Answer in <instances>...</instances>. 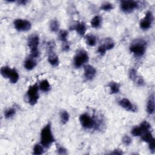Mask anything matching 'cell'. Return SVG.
<instances>
[{
  "instance_id": "obj_23",
  "label": "cell",
  "mask_w": 155,
  "mask_h": 155,
  "mask_svg": "<svg viewBox=\"0 0 155 155\" xmlns=\"http://www.w3.org/2000/svg\"><path fill=\"white\" fill-rule=\"evenodd\" d=\"M49 28L52 32H58L60 29V23L57 20H53L50 23Z\"/></svg>"
},
{
  "instance_id": "obj_12",
  "label": "cell",
  "mask_w": 155,
  "mask_h": 155,
  "mask_svg": "<svg viewBox=\"0 0 155 155\" xmlns=\"http://www.w3.org/2000/svg\"><path fill=\"white\" fill-rule=\"evenodd\" d=\"M48 61L49 64L53 67H57L59 66L60 60L58 57L53 52H48Z\"/></svg>"
},
{
  "instance_id": "obj_1",
  "label": "cell",
  "mask_w": 155,
  "mask_h": 155,
  "mask_svg": "<svg viewBox=\"0 0 155 155\" xmlns=\"http://www.w3.org/2000/svg\"><path fill=\"white\" fill-rule=\"evenodd\" d=\"M41 144L44 148H48L55 142V138L52 131V126L50 123H48L43 128L40 134Z\"/></svg>"
},
{
  "instance_id": "obj_3",
  "label": "cell",
  "mask_w": 155,
  "mask_h": 155,
  "mask_svg": "<svg viewBox=\"0 0 155 155\" xmlns=\"http://www.w3.org/2000/svg\"><path fill=\"white\" fill-rule=\"evenodd\" d=\"M79 121L82 127L86 130L97 128L98 120L87 113H83L80 116Z\"/></svg>"
},
{
  "instance_id": "obj_25",
  "label": "cell",
  "mask_w": 155,
  "mask_h": 155,
  "mask_svg": "<svg viewBox=\"0 0 155 155\" xmlns=\"http://www.w3.org/2000/svg\"><path fill=\"white\" fill-rule=\"evenodd\" d=\"M44 153V147L41 144H36L33 149V154L35 155H41Z\"/></svg>"
},
{
  "instance_id": "obj_6",
  "label": "cell",
  "mask_w": 155,
  "mask_h": 155,
  "mask_svg": "<svg viewBox=\"0 0 155 155\" xmlns=\"http://www.w3.org/2000/svg\"><path fill=\"white\" fill-rule=\"evenodd\" d=\"M89 57L88 53L84 50H81L78 51L73 58V64L76 68H79L89 61Z\"/></svg>"
},
{
  "instance_id": "obj_15",
  "label": "cell",
  "mask_w": 155,
  "mask_h": 155,
  "mask_svg": "<svg viewBox=\"0 0 155 155\" xmlns=\"http://www.w3.org/2000/svg\"><path fill=\"white\" fill-rule=\"evenodd\" d=\"M20 78L19 74L15 69H11L10 73L9 75L8 78L10 82L12 84H16Z\"/></svg>"
},
{
  "instance_id": "obj_22",
  "label": "cell",
  "mask_w": 155,
  "mask_h": 155,
  "mask_svg": "<svg viewBox=\"0 0 155 155\" xmlns=\"http://www.w3.org/2000/svg\"><path fill=\"white\" fill-rule=\"evenodd\" d=\"M105 48L106 50H110L112 49L115 46V43L111 38H106L104 41V44H102Z\"/></svg>"
},
{
  "instance_id": "obj_29",
  "label": "cell",
  "mask_w": 155,
  "mask_h": 155,
  "mask_svg": "<svg viewBox=\"0 0 155 155\" xmlns=\"http://www.w3.org/2000/svg\"><path fill=\"white\" fill-rule=\"evenodd\" d=\"M114 6L111 3H105L102 5L101 7V9L104 11H110L113 9Z\"/></svg>"
},
{
  "instance_id": "obj_5",
  "label": "cell",
  "mask_w": 155,
  "mask_h": 155,
  "mask_svg": "<svg viewBox=\"0 0 155 155\" xmlns=\"http://www.w3.org/2000/svg\"><path fill=\"white\" fill-rule=\"evenodd\" d=\"M38 90L39 86L37 84L29 87L27 92V96L30 105H35L37 103L40 98Z\"/></svg>"
},
{
  "instance_id": "obj_7",
  "label": "cell",
  "mask_w": 155,
  "mask_h": 155,
  "mask_svg": "<svg viewBox=\"0 0 155 155\" xmlns=\"http://www.w3.org/2000/svg\"><path fill=\"white\" fill-rule=\"evenodd\" d=\"M139 3L135 1H122L121 2V9L125 14H130L139 8Z\"/></svg>"
},
{
  "instance_id": "obj_11",
  "label": "cell",
  "mask_w": 155,
  "mask_h": 155,
  "mask_svg": "<svg viewBox=\"0 0 155 155\" xmlns=\"http://www.w3.org/2000/svg\"><path fill=\"white\" fill-rule=\"evenodd\" d=\"M96 73V69L91 66V65H87L84 67V77L88 81L92 80Z\"/></svg>"
},
{
  "instance_id": "obj_21",
  "label": "cell",
  "mask_w": 155,
  "mask_h": 155,
  "mask_svg": "<svg viewBox=\"0 0 155 155\" xmlns=\"http://www.w3.org/2000/svg\"><path fill=\"white\" fill-rule=\"evenodd\" d=\"M86 41L87 45L90 47H94L96 44V38L93 35H88L86 37Z\"/></svg>"
},
{
  "instance_id": "obj_35",
  "label": "cell",
  "mask_w": 155,
  "mask_h": 155,
  "mask_svg": "<svg viewBox=\"0 0 155 155\" xmlns=\"http://www.w3.org/2000/svg\"><path fill=\"white\" fill-rule=\"evenodd\" d=\"M107 52L105 48L103 45H101L98 49V52L101 55H104L105 54V52Z\"/></svg>"
},
{
  "instance_id": "obj_14",
  "label": "cell",
  "mask_w": 155,
  "mask_h": 155,
  "mask_svg": "<svg viewBox=\"0 0 155 155\" xmlns=\"http://www.w3.org/2000/svg\"><path fill=\"white\" fill-rule=\"evenodd\" d=\"M75 30L76 31V32L79 35L83 37L85 35L87 31L86 26L84 23L79 22L75 26Z\"/></svg>"
},
{
  "instance_id": "obj_16",
  "label": "cell",
  "mask_w": 155,
  "mask_h": 155,
  "mask_svg": "<svg viewBox=\"0 0 155 155\" xmlns=\"http://www.w3.org/2000/svg\"><path fill=\"white\" fill-rule=\"evenodd\" d=\"M37 66V62L36 61L34 60V58L31 57L29 58H27L24 64V66L25 67V69L27 70H32L34 69H35V67Z\"/></svg>"
},
{
  "instance_id": "obj_8",
  "label": "cell",
  "mask_w": 155,
  "mask_h": 155,
  "mask_svg": "<svg viewBox=\"0 0 155 155\" xmlns=\"http://www.w3.org/2000/svg\"><path fill=\"white\" fill-rule=\"evenodd\" d=\"M15 29L18 32H27L32 27L31 23L26 20L17 19L14 22Z\"/></svg>"
},
{
  "instance_id": "obj_18",
  "label": "cell",
  "mask_w": 155,
  "mask_h": 155,
  "mask_svg": "<svg viewBox=\"0 0 155 155\" xmlns=\"http://www.w3.org/2000/svg\"><path fill=\"white\" fill-rule=\"evenodd\" d=\"M101 22H102V19L101 17L99 15H96L92 19L90 24L93 28L98 29L101 26Z\"/></svg>"
},
{
  "instance_id": "obj_28",
  "label": "cell",
  "mask_w": 155,
  "mask_h": 155,
  "mask_svg": "<svg viewBox=\"0 0 155 155\" xmlns=\"http://www.w3.org/2000/svg\"><path fill=\"white\" fill-rule=\"evenodd\" d=\"M11 70V69L9 67L4 66V67H2L1 70H0V72H1L2 75L5 78H8V76H9V75L10 73Z\"/></svg>"
},
{
  "instance_id": "obj_27",
  "label": "cell",
  "mask_w": 155,
  "mask_h": 155,
  "mask_svg": "<svg viewBox=\"0 0 155 155\" xmlns=\"http://www.w3.org/2000/svg\"><path fill=\"white\" fill-rule=\"evenodd\" d=\"M16 114V110L14 108H9L5 111V117L6 119H9L13 117Z\"/></svg>"
},
{
  "instance_id": "obj_32",
  "label": "cell",
  "mask_w": 155,
  "mask_h": 155,
  "mask_svg": "<svg viewBox=\"0 0 155 155\" xmlns=\"http://www.w3.org/2000/svg\"><path fill=\"white\" fill-rule=\"evenodd\" d=\"M55 48V43L54 41H50L47 43V49L48 50V52H53Z\"/></svg>"
},
{
  "instance_id": "obj_17",
  "label": "cell",
  "mask_w": 155,
  "mask_h": 155,
  "mask_svg": "<svg viewBox=\"0 0 155 155\" xmlns=\"http://www.w3.org/2000/svg\"><path fill=\"white\" fill-rule=\"evenodd\" d=\"M108 86L110 88V94H117L119 92L120 90V85L116 82H110Z\"/></svg>"
},
{
  "instance_id": "obj_19",
  "label": "cell",
  "mask_w": 155,
  "mask_h": 155,
  "mask_svg": "<svg viewBox=\"0 0 155 155\" xmlns=\"http://www.w3.org/2000/svg\"><path fill=\"white\" fill-rule=\"evenodd\" d=\"M39 88L41 91L44 92H47L51 89V86L47 79H44L41 81L40 83Z\"/></svg>"
},
{
  "instance_id": "obj_36",
  "label": "cell",
  "mask_w": 155,
  "mask_h": 155,
  "mask_svg": "<svg viewBox=\"0 0 155 155\" xmlns=\"http://www.w3.org/2000/svg\"><path fill=\"white\" fill-rule=\"evenodd\" d=\"M58 153L60 154H67V150L64 147H60L58 148Z\"/></svg>"
},
{
  "instance_id": "obj_26",
  "label": "cell",
  "mask_w": 155,
  "mask_h": 155,
  "mask_svg": "<svg viewBox=\"0 0 155 155\" xmlns=\"http://www.w3.org/2000/svg\"><path fill=\"white\" fill-rule=\"evenodd\" d=\"M69 35V32L66 30H62L60 32L59 38L63 43L67 42V37Z\"/></svg>"
},
{
  "instance_id": "obj_13",
  "label": "cell",
  "mask_w": 155,
  "mask_h": 155,
  "mask_svg": "<svg viewBox=\"0 0 155 155\" xmlns=\"http://www.w3.org/2000/svg\"><path fill=\"white\" fill-rule=\"evenodd\" d=\"M147 112L148 115H153L154 112V96L151 95L147 102Z\"/></svg>"
},
{
  "instance_id": "obj_31",
  "label": "cell",
  "mask_w": 155,
  "mask_h": 155,
  "mask_svg": "<svg viewBox=\"0 0 155 155\" xmlns=\"http://www.w3.org/2000/svg\"><path fill=\"white\" fill-rule=\"evenodd\" d=\"M129 77L132 81H136V79H137L138 76L137 75V72H136V70L135 69H131L130 70V72H129Z\"/></svg>"
},
{
  "instance_id": "obj_24",
  "label": "cell",
  "mask_w": 155,
  "mask_h": 155,
  "mask_svg": "<svg viewBox=\"0 0 155 155\" xmlns=\"http://www.w3.org/2000/svg\"><path fill=\"white\" fill-rule=\"evenodd\" d=\"M69 118L70 116L69 113L66 110L63 111L60 115V119L61 124L63 125L66 124L69 121Z\"/></svg>"
},
{
  "instance_id": "obj_9",
  "label": "cell",
  "mask_w": 155,
  "mask_h": 155,
  "mask_svg": "<svg viewBox=\"0 0 155 155\" xmlns=\"http://www.w3.org/2000/svg\"><path fill=\"white\" fill-rule=\"evenodd\" d=\"M154 21V17L151 12L148 11L146 13L145 17L140 22V27L144 31L148 30L151 28Z\"/></svg>"
},
{
  "instance_id": "obj_2",
  "label": "cell",
  "mask_w": 155,
  "mask_h": 155,
  "mask_svg": "<svg viewBox=\"0 0 155 155\" xmlns=\"http://www.w3.org/2000/svg\"><path fill=\"white\" fill-rule=\"evenodd\" d=\"M147 49V43L140 39L134 40L130 46V51L136 58L143 57Z\"/></svg>"
},
{
  "instance_id": "obj_33",
  "label": "cell",
  "mask_w": 155,
  "mask_h": 155,
  "mask_svg": "<svg viewBox=\"0 0 155 155\" xmlns=\"http://www.w3.org/2000/svg\"><path fill=\"white\" fill-rule=\"evenodd\" d=\"M122 143L126 145V146H128L131 143V139L130 138V137H129L128 135H125L123 137H122Z\"/></svg>"
},
{
  "instance_id": "obj_30",
  "label": "cell",
  "mask_w": 155,
  "mask_h": 155,
  "mask_svg": "<svg viewBox=\"0 0 155 155\" xmlns=\"http://www.w3.org/2000/svg\"><path fill=\"white\" fill-rule=\"evenodd\" d=\"M131 134L133 136H140L142 132L139 126L138 127H134L131 130Z\"/></svg>"
},
{
  "instance_id": "obj_34",
  "label": "cell",
  "mask_w": 155,
  "mask_h": 155,
  "mask_svg": "<svg viewBox=\"0 0 155 155\" xmlns=\"http://www.w3.org/2000/svg\"><path fill=\"white\" fill-rule=\"evenodd\" d=\"M149 149L150 150V151L152 153H154L155 152V140L153 139V140H151V142H150L149 143Z\"/></svg>"
},
{
  "instance_id": "obj_10",
  "label": "cell",
  "mask_w": 155,
  "mask_h": 155,
  "mask_svg": "<svg viewBox=\"0 0 155 155\" xmlns=\"http://www.w3.org/2000/svg\"><path fill=\"white\" fill-rule=\"evenodd\" d=\"M119 105L125 109V110L130 112H136L137 111V107L128 99L122 98L119 101Z\"/></svg>"
},
{
  "instance_id": "obj_20",
  "label": "cell",
  "mask_w": 155,
  "mask_h": 155,
  "mask_svg": "<svg viewBox=\"0 0 155 155\" xmlns=\"http://www.w3.org/2000/svg\"><path fill=\"white\" fill-rule=\"evenodd\" d=\"M140 136H141L142 140L147 143H149L150 142H151V140L154 139V138L153 136V134H152V130L147 131L144 133Z\"/></svg>"
},
{
  "instance_id": "obj_4",
  "label": "cell",
  "mask_w": 155,
  "mask_h": 155,
  "mask_svg": "<svg viewBox=\"0 0 155 155\" xmlns=\"http://www.w3.org/2000/svg\"><path fill=\"white\" fill-rule=\"evenodd\" d=\"M40 44V38L37 35H32L28 38L27 45L31 50V57L36 58L39 56L38 46Z\"/></svg>"
},
{
  "instance_id": "obj_38",
  "label": "cell",
  "mask_w": 155,
  "mask_h": 155,
  "mask_svg": "<svg viewBox=\"0 0 155 155\" xmlns=\"http://www.w3.org/2000/svg\"><path fill=\"white\" fill-rule=\"evenodd\" d=\"M110 154H119V155H120V154H123V152H122L121 150H120L116 149V150H113V151L111 152Z\"/></svg>"
},
{
  "instance_id": "obj_37",
  "label": "cell",
  "mask_w": 155,
  "mask_h": 155,
  "mask_svg": "<svg viewBox=\"0 0 155 155\" xmlns=\"http://www.w3.org/2000/svg\"><path fill=\"white\" fill-rule=\"evenodd\" d=\"M69 49H70V44L68 43V41L63 43V51L67 52L69 50Z\"/></svg>"
},
{
  "instance_id": "obj_39",
  "label": "cell",
  "mask_w": 155,
  "mask_h": 155,
  "mask_svg": "<svg viewBox=\"0 0 155 155\" xmlns=\"http://www.w3.org/2000/svg\"><path fill=\"white\" fill-rule=\"evenodd\" d=\"M17 3L20 5H26L28 3V2L24 0V1H18Z\"/></svg>"
}]
</instances>
